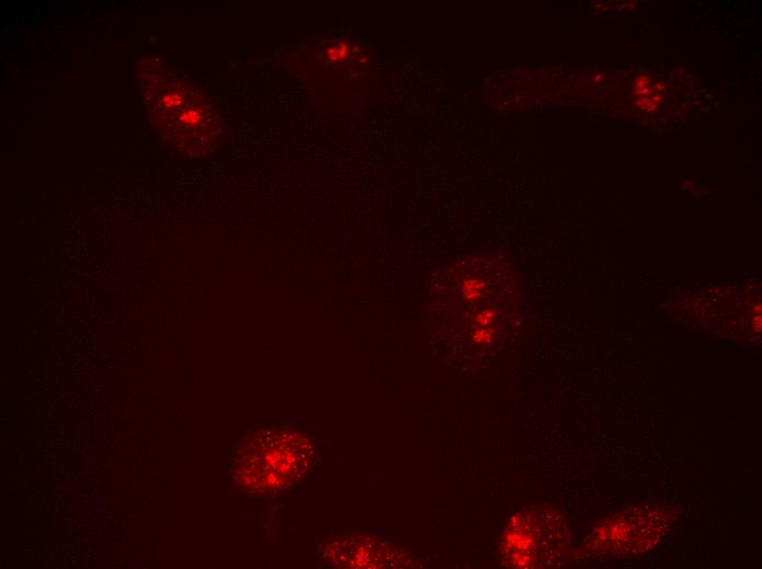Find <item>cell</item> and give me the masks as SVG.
Returning a JSON list of instances; mask_svg holds the SVG:
<instances>
[{
  "mask_svg": "<svg viewBox=\"0 0 762 569\" xmlns=\"http://www.w3.org/2000/svg\"><path fill=\"white\" fill-rule=\"evenodd\" d=\"M147 65L140 84L150 119L177 147L203 153L218 132L208 102L155 61Z\"/></svg>",
  "mask_w": 762,
  "mask_h": 569,
  "instance_id": "obj_1",
  "label": "cell"
},
{
  "mask_svg": "<svg viewBox=\"0 0 762 569\" xmlns=\"http://www.w3.org/2000/svg\"><path fill=\"white\" fill-rule=\"evenodd\" d=\"M314 462L309 439L291 431H262L240 450L234 479L245 491L272 496L304 478Z\"/></svg>",
  "mask_w": 762,
  "mask_h": 569,
  "instance_id": "obj_2",
  "label": "cell"
},
{
  "mask_svg": "<svg viewBox=\"0 0 762 569\" xmlns=\"http://www.w3.org/2000/svg\"><path fill=\"white\" fill-rule=\"evenodd\" d=\"M506 539L512 565L526 568L557 566L566 558L569 542L562 518L540 508L513 518Z\"/></svg>",
  "mask_w": 762,
  "mask_h": 569,
  "instance_id": "obj_3",
  "label": "cell"
},
{
  "mask_svg": "<svg viewBox=\"0 0 762 569\" xmlns=\"http://www.w3.org/2000/svg\"><path fill=\"white\" fill-rule=\"evenodd\" d=\"M672 522V512L662 506L632 508L602 523L589 546L593 551L611 557L638 555L658 545Z\"/></svg>",
  "mask_w": 762,
  "mask_h": 569,
  "instance_id": "obj_4",
  "label": "cell"
}]
</instances>
